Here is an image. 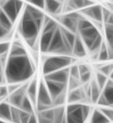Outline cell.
<instances>
[{
  "label": "cell",
  "instance_id": "obj_17",
  "mask_svg": "<svg viewBox=\"0 0 113 123\" xmlns=\"http://www.w3.org/2000/svg\"><path fill=\"white\" fill-rule=\"evenodd\" d=\"M84 92L82 89L77 88L75 90H73L70 93L69 98H68V101L70 104H80L81 100L84 99Z\"/></svg>",
  "mask_w": 113,
  "mask_h": 123
},
{
  "label": "cell",
  "instance_id": "obj_38",
  "mask_svg": "<svg viewBox=\"0 0 113 123\" xmlns=\"http://www.w3.org/2000/svg\"><path fill=\"white\" fill-rule=\"evenodd\" d=\"M110 78H111V81L113 82V70H112V72H111V74H110Z\"/></svg>",
  "mask_w": 113,
  "mask_h": 123
},
{
  "label": "cell",
  "instance_id": "obj_31",
  "mask_svg": "<svg viewBox=\"0 0 113 123\" xmlns=\"http://www.w3.org/2000/svg\"><path fill=\"white\" fill-rule=\"evenodd\" d=\"M69 74H70V78L79 80L80 79V74H79L78 66L74 65V66H72L71 68H69Z\"/></svg>",
  "mask_w": 113,
  "mask_h": 123
},
{
  "label": "cell",
  "instance_id": "obj_32",
  "mask_svg": "<svg viewBox=\"0 0 113 123\" xmlns=\"http://www.w3.org/2000/svg\"><path fill=\"white\" fill-rule=\"evenodd\" d=\"M9 50H10V43H0V57L6 55Z\"/></svg>",
  "mask_w": 113,
  "mask_h": 123
},
{
  "label": "cell",
  "instance_id": "obj_34",
  "mask_svg": "<svg viewBox=\"0 0 113 123\" xmlns=\"http://www.w3.org/2000/svg\"><path fill=\"white\" fill-rule=\"evenodd\" d=\"M29 2H30L29 4L33 5L37 9H44V1H42V0H32V1Z\"/></svg>",
  "mask_w": 113,
  "mask_h": 123
},
{
  "label": "cell",
  "instance_id": "obj_7",
  "mask_svg": "<svg viewBox=\"0 0 113 123\" xmlns=\"http://www.w3.org/2000/svg\"><path fill=\"white\" fill-rule=\"evenodd\" d=\"M36 100H37V105L48 106V107L52 106V99H51V98L49 96V93L47 91L44 81H40V83L38 85Z\"/></svg>",
  "mask_w": 113,
  "mask_h": 123
},
{
  "label": "cell",
  "instance_id": "obj_10",
  "mask_svg": "<svg viewBox=\"0 0 113 123\" xmlns=\"http://www.w3.org/2000/svg\"><path fill=\"white\" fill-rule=\"evenodd\" d=\"M82 14L90 18L91 20L101 23L102 22V6L97 4H92L91 6H89L82 10Z\"/></svg>",
  "mask_w": 113,
  "mask_h": 123
},
{
  "label": "cell",
  "instance_id": "obj_39",
  "mask_svg": "<svg viewBox=\"0 0 113 123\" xmlns=\"http://www.w3.org/2000/svg\"><path fill=\"white\" fill-rule=\"evenodd\" d=\"M109 57L110 58H113V51H111V52L109 53Z\"/></svg>",
  "mask_w": 113,
  "mask_h": 123
},
{
  "label": "cell",
  "instance_id": "obj_42",
  "mask_svg": "<svg viewBox=\"0 0 113 123\" xmlns=\"http://www.w3.org/2000/svg\"><path fill=\"white\" fill-rule=\"evenodd\" d=\"M110 107H113V105H111V106H110Z\"/></svg>",
  "mask_w": 113,
  "mask_h": 123
},
{
  "label": "cell",
  "instance_id": "obj_18",
  "mask_svg": "<svg viewBox=\"0 0 113 123\" xmlns=\"http://www.w3.org/2000/svg\"><path fill=\"white\" fill-rule=\"evenodd\" d=\"M27 51L26 49L18 43H15L11 49L9 50V56L10 57H18V56H26Z\"/></svg>",
  "mask_w": 113,
  "mask_h": 123
},
{
  "label": "cell",
  "instance_id": "obj_9",
  "mask_svg": "<svg viewBox=\"0 0 113 123\" xmlns=\"http://www.w3.org/2000/svg\"><path fill=\"white\" fill-rule=\"evenodd\" d=\"M97 102L102 105H113V82L111 80L107 81V84L103 88V92L100 95Z\"/></svg>",
  "mask_w": 113,
  "mask_h": 123
},
{
  "label": "cell",
  "instance_id": "obj_26",
  "mask_svg": "<svg viewBox=\"0 0 113 123\" xmlns=\"http://www.w3.org/2000/svg\"><path fill=\"white\" fill-rule=\"evenodd\" d=\"M0 25H1L3 28H5L7 31H9V32H10V30L12 29V26H13V23L9 20V18L2 11L1 8H0Z\"/></svg>",
  "mask_w": 113,
  "mask_h": 123
},
{
  "label": "cell",
  "instance_id": "obj_43",
  "mask_svg": "<svg viewBox=\"0 0 113 123\" xmlns=\"http://www.w3.org/2000/svg\"><path fill=\"white\" fill-rule=\"evenodd\" d=\"M112 10H113V6H112Z\"/></svg>",
  "mask_w": 113,
  "mask_h": 123
},
{
  "label": "cell",
  "instance_id": "obj_14",
  "mask_svg": "<svg viewBox=\"0 0 113 123\" xmlns=\"http://www.w3.org/2000/svg\"><path fill=\"white\" fill-rule=\"evenodd\" d=\"M63 7V3L59 1H51V0H47L44 1V9L53 15H57L61 12Z\"/></svg>",
  "mask_w": 113,
  "mask_h": 123
},
{
  "label": "cell",
  "instance_id": "obj_3",
  "mask_svg": "<svg viewBox=\"0 0 113 123\" xmlns=\"http://www.w3.org/2000/svg\"><path fill=\"white\" fill-rule=\"evenodd\" d=\"M89 106L81 104H70L65 110L66 123H85L89 115Z\"/></svg>",
  "mask_w": 113,
  "mask_h": 123
},
{
  "label": "cell",
  "instance_id": "obj_25",
  "mask_svg": "<svg viewBox=\"0 0 113 123\" xmlns=\"http://www.w3.org/2000/svg\"><path fill=\"white\" fill-rule=\"evenodd\" d=\"M20 109L25 111V112H28V113L30 114H33L34 113V106H33V104H32V101L30 100V98L27 97L24 98L23 101H22V104H21V106H20Z\"/></svg>",
  "mask_w": 113,
  "mask_h": 123
},
{
  "label": "cell",
  "instance_id": "obj_6",
  "mask_svg": "<svg viewBox=\"0 0 113 123\" xmlns=\"http://www.w3.org/2000/svg\"><path fill=\"white\" fill-rule=\"evenodd\" d=\"M81 19H83L82 15H80L79 13L72 12V13H68V14L61 16L60 22L62 23L64 29L70 31L71 33L76 35L77 30H78V22Z\"/></svg>",
  "mask_w": 113,
  "mask_h": 123
},
{
  "label": "cell",
  "instance_id": "obj_11",
  "mask_svg": "<svg viewBox=\"0 0 113 123\" xmlns=\"http://www.w3.org/2000/svg\"><path fill=\"white\" fill-rule=\"evenodd\" d=\"M26 89H27V86L19 87L15 92L10 94V97L8 98V104L11 106L20 108L24 98L26 97Z\"/></svg>",
  "mask_w": 113,
  "mask_h": 123
},
{
  "label": "cell",
  "instance_id": "obj_24",
  "mask_svg": "<svg viewBox=\"0 0 113 123\" xmlns=\"http://www.w3.org/2000/svg\"><path fill=\"white\" fill-rule=\"evenodd\" d=\"M97 59L101 62H103V61H107L110 59L109 57V52H108V47L106 45L105 43H103L101 44L98 52H97Z\"/></svg>",
  "mask_w": 113,
  "mask_h": 123
},
{
  "label": "cell",
  "instance_id": "obj_41",
  "mask_svg": "<svg viewBox=\"0 0 113 123\" xmlns=\"http://www.w3.org/2000/svg\"><path fill=\"white\" fill-rule=\"evenodd\" d=\"M62 123H66V119H65V118H64V120L62 121Z\"/></svg>",
  "mask_w": 113,
  "mask_h": 123
},
{
  "label": "cell",
  "instance_id": "obj_19",
  "mask_svg": "<svg viewBox=\"0 0 113 123\" xmlns=\"http://www.w3.org/2000/svg\"><path fill=\"white\" fill-rule=\"evenodd\" d=\"M104 34L106 37V42L108 44V52L110 53L113 51V26L111 25H105L104 27Z\"/></svg>",
  "mask_w": 113,
  "mask_h": 123
},
{
  "label": "cell",
  "instance_id": "obj_16",
  "mask_svg": "<svg viewBox=\"0 0 113 123\" xmlns=\"http://www.w3.org/2000/svg\"><path fill=\"white\" fill-rule=\"evenodd\" d=\"M0 119L11 121V105L6 101H0Z\"/></svg>",
  "mask_w": 113,
  "mask_h": 123
},
{
  "label": "cell",
  "instance_id": "obj_23",
  "mask_svg": "<svg viewBox=\"0 0 113 123\" xmlns=\"http://www.w3.org/2000/svg\"><path fill=\"white\" fill-rule=\"evenodd\" d=\"M100 89L99 87L97 86V84L95 83V81H94L90 85V88H89V96H90V99L94 101V102H97L99 97H100Z\"/></svg>",
  "mask_w": 113,
  "mask_h": 123
},
{
  "label": "cell",
  "instance_id": "obj_20",
  "mask_svg": "<svg viewBox=\"0 0 113 123\" xmlns=\"http://www.w3.org/2000/svg\"><path fill=\"white\" fill-rule=\"evenodd\" d=\"M78 69H79V74H80V80L83 82V83L88 82L91 77L89 68L86 64H81L78 66Z\"/></svg>",
  "mask_w": 113,
  "mask_h": 123
},
{
  "label": "cell",
  "instance_id": "obj_28",
  "mask_svg": "<svg viewBox=\"0 0 113 123\" xmlns=\"http://www.w3.org/2000/svg\"><path fill=\"white\" fill-rule=\"evenodd\" d=\"M11 121L13 123H20V108L11 106Z\"/></svg>",
  "mask_w": 113,
  "mask_h": 123
},
{
  "label": "cell",
  "instance_id": "obj_37",
  "mask_svg": "<svg viewBox=\"0 0 113 123\" xmlns=\"http://www.w3.org/2000/svg\"><path fill=\"white\" fill-rule=\"evenodd\" d=\"M3 83V73L0 72V84Z\"/></svg>",
  "mask_w": 113,
  "mask_h": 123
},
{
  "label": "cell",
  "instance_id": "obj_36",
  "mask_svg": "<svg viewBox=\"0 0 113 123\" xmlns=\"http://www.w3.org/2000/svg\"><path fill=\"white\" fill-rule=\"evenodd\" d=\"M28 123H38V122H37V118L36 117L35 113H33L32 115H30V120H29V122H28Z\"/></svg>",
  "mask_w": 113,
  "mask_h": 123
},
{
  "label": "cell",
  "instance_id": "obj_27",
  "mask_svg": "<svg viewBox=\"0 0 113 123\" xmlns=\"http://www.w3.org/2000/svg\"><path fill=\"white\" fill-rule=\"evenodd\" d=\"M95 83L97 84V86L99 87L100 90H103V88L105 87V85L107 84V77L103 74H101L100 72H97L95 74Z\"/></svg>",
  "mask_w": 113,
  "mask_h": 123
},
{
  "label": "cell",
  "instance_id": "obj_8",
  "mask_svg": "<svg viewBox=\"0 0 113 123\" xmlns=\"http://www.w3.org/2000/svg\"><path fill=\"white\" fill-rule=\"evenodd\" d=\"M45 86L47 88V91L49 93V96L52 99V101L58 98L59 96L63 95L65 89H66V84H61V83H56V82H52V81H48V80H44Z\"/></svg>",
  "mask_w": 113,
  "mask_h": 123
},
{
  "label": "cell",
  "instance_id": "obj_29",
  "mask_svg": "<svg viewBox=\"0 0 113 123\" xmlns=\"http://www.w3.org/2000/svg\"><path fill=\"white\" fill-rule=\"evenodd\" d=\"M99 110L110 122L113 121V107H100Z\"/></svg>",
  "mask_w": 113,
  "mask_h": 123
},
{
  "label": "cell",
  "instance_id": "obj_1",
  "mask_svg": "<svg viewBox=\"0 0 113 123\" xmlns=\"http://www.w3.org/2000/svg\"><path fill=\"white\" fill-rule=\"evenodd\" d=\"M34 64L28 55L18 57L9 56L5 66V77L9 84L25 82L34 75Z\"/></svg>",
  "mask_w": 113,
  "mask_h": 123
},
{
  "label": "cell",
  "instance_id": "obj_40",
  "mask_svg": "<svg viewBox=\"0 0 113 123\" xmlns=\"http://www.w3.org/2000/svg\"><path fill=\"white\" fill-rule=\"evenodd\" d=\"M0 123H6L5 121H3V120H1V119H0Z\"/></svg>",
  "mask_w": 113,
  "mask_h": 123
},
{
  "label": "cell",
  "instance_id": "obj_35",
  "mask_svg": "<svg viewBox=\"0 0 113 123\" xmlns=\"http://www.w3.org/2000/svg\"><path fill=\"white\" fill-rule=\"evenodd\" d=\"M8 34H9V31H7L5 28H3L1 25H0V39L5 37Z\"/></svg>",
  "mask_w": 113,
  "mask_h": 123
},
{
  "label": "cell",
  "instance_id": "obj_2",
  "mask_svg": "<svg viewBox=\"0 0 113 123\" xmlns=\"http://www.w3.org/2000/svg\"><path fill=\"white\" fill-rule=\"evenodd\" d=\"M19 31H20V34L22 35V37L26 39L28 44L30 46H34L40 29L36 25V21L30 17V15L26 10L24 11L22 20L20 22Z\"/></svg>",
  "mask_w": 113,
  "mask_h": 123
},
{
  "label": "cell",
  "instance_id": "obj_13",
  "mask_svg": "<svg viewBox=\"0 0 113 123\" xmlns=\"http://www.w3.org/2000/svg\"><path fill=\"white\" fill-rule=\"evenodd\" d=\"M72 54L79 57H85L87 55V48L79 35L76 36L75 43H74L73 48H72Z\"/></svg>",
  "mask_w": 113,
  "mask_h": 123
},
{
  "label": "cell",
  "instance_id": "obj_12",
  "mask_svg": "<svg viewBox=\"0 0 113 123\" xmlns=\"http://www.w3.org/2000/svg\"><path fill=\"white\" fill-rule=\"evenodd\" d=\"M69 78H70L69 67L44 76V80L52 81V82H56V83H61V84H66V85H67V82H68Z\"/></svg>",
  "mask_w": 113,
  "mask_h": 123
},
{
  "label": "cell",
  "instance_id": "obj_15",
  "mask_svg": "<svg viewBox=\"0 0 113 123\" xmlns=\"http://www.w3.org/2000/svg\"><path fill=\"white\" fill-rule=\"evenodd\" d=\"M36 92H37V84L36 81L33 80L27 86L26 89V95L30 98V100L32 101V104L35 105L36 104Z\"/></svg>",
  "mask_w": 113,
  "mask_h": 123
},
{
  "label": "cell",
  "instance_id": "obj_5",
  "mask_svg": "<svg viewBox=\"0 0 113 123\" xmlns=\"http://www.w3.org/2000/svg\"><path fill=\"white\" fill-rule=\"evenodd\" d=\"M23 2L21 1H2L0 2V8L6 14L9 20L12 23L16 21V19L20 13V10L23 7Z\"/></svg>",
  "mask_w": 113,
  "mask_h": 123
},
{
  "label": "cell",
  "instance_id": "obj_33",
  "mask_svg": "<svg viewBox=\"0 0 113 123\" xmlns=\"http://www.w3.org/2000/svg\"><path fill=\"white\" fill-rule=\"evenodd\" d=\"M30 115L32 114H30L28 112H25V111L20 109V123H28Z\"/></svg>",
  "mask_w": 113,
  "mask_h": 123
},
{
  "label": "cell",
  "instance_id": "obj_4",
  "mask_svg": "<svg viewBox=\"0 0 113 123\" xmlns=\"http://www.w3.org/2000/svg\"><path fill=\"white\" fill-rule=\"evenodd\" d=\"M73 62V59L71 56H64V55H57V56H49L45 58L42 65V72L45 75L50 73L56 72V71L68 68L69 65Z\"/></svg>",
  "mask_w": 113,
  "mask_h": 123
},
{
  "label": "cell",
  "instance_id": "obj_21",
  "mask_svg": "<svg viewBox=\"0 0 113 123\" xmlns=\"http://www.w3.org/2000/svg\"><path fill=\"white\" fill-rule=\"evenodd\" d=\"M90 123H110V121L104 116V114L99 109H95L92 112Z\"/></svg>",
  "mask_w": 113,
  "mask_h": 123
},
{
  "label": "cell",
  "instance_id": "obj_30",
  "mask_svg": "<svg viewBox=\"0 0 113 123\" xmlns=\"http://www.w3.org/2000/svg\"><path fill=\"white\" fill-rule=\"evenodd\" d=\"M112 70H113V64H108V65H103V66H101L98 70V72H100L101 74H103L105 75L106 77L108 75L111 74L112 72Z\"/></svg>",
  "mask_w": 113,
  "mask_h": 123
},
{
  "label": "cell",
  "instance_id": "obj_22",
  "mask_svg": "<svg viewBox=\"0 0 113 123\" xmlns=\"http://www.w3.org/2000/svg\"><path fill=\"white\" fill-rule=\"evenodd\" d=\"M92 3L90 1H82V0H77V1H69L67 3L68 7L70 9H73V10H76V9H85L89 6H91Z\"/></svg>",
  "mask_w": 113,
  "mask_h": 123
}]
</instances>
